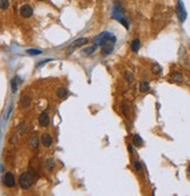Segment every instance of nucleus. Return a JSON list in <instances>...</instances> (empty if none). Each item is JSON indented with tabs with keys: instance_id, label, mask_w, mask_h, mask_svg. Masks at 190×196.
Listing matches in <instances>:
<instances>
[{
	"instance_id": "1",
	"label": "nucleus",
	"mask_w": 190,
	"mask_h": 196,
	"mask_svg": "<svg viewBox=\"0 0 190 196\" xmlns=\"http://www.w3.org/2000/svg\"><path fill=\"white\" fill-rule=\"evenodd\" d=\"M115 41H116L115 37L109 32H103L94 39L95 45H99L101 47L103 54H109L112 52L113 48H114V45H115Z\"/></svg>"
},
{
	"instance_id": "2",
	"label": "nucleus",
	"mask_w": 190,
	"mask_h": 196,
	"mask_svg": "<svg viewBox=\"0 0 190 196\" xmlns=\"http://www.w3.org/2000/svg\"><path fill=\"white\" fill-rule=\"evenodd\" d=\"M33 184V177L29 173L25 172L19 176V186L22 189H28Z\"/></svg>"
},
{
	"instance_id": "3",
	"label": "nucleus",
	"mask_w": 190,
	"mask_h": 196,
	"mask_svg": "<svg viewBox=\"0 0 190 196\" xmlns=\"http://www.w3.org/2000/svg\"><path fill=\"white\" fill-rule=\"evenodd\" d=\"M177 17L180 18V21L183 22L185 19H187V12L184 10V6H183V2L178 0L177 1Z\"/></svg>"
},
{
	"instance_id": "4",
	"label": "nucleus",
	"mask_w": 190,
	"mask_h": 196,
	"mask_svg": "<svg viewBox=\"0 0 190 196\" xmlns=\"http://www.w3.org/2000/svg\"><path fill=\"white\" fill-rule=\"evenodd\" d=\"M2 182H4V184H5L6 187H8V188H12V187H14L15 180H14V176H13V174H12V173H6L5 175H4Z\"/></svg>"
},
{
	"instance_id": "5",
	"label": "nucleus",
	"mask_w": 190,
	"mask_h": 196,
	"mask_svg": "<svg viewBox=\"0 0 190 196\" xmlns=\"http://www.w3.org/2000/svg\"><path fill=\"white\" fill-rule=\"evenodd\" d=\"M20 14L22 15L24 18H29V17H32V14H33V8L29 5L21 6V8H20Z\"/></svg>"
},
{
	"instance_id": "6",
	"label": "nucleus",
	"mask_w": 190,
	"mask_h": 196,
	"mask_svg": "<svg viewBox=\"0 0 190 196\" xmlns=\"http://www.w3.org/2000/svg\"><path fill=\"white\" fill-rule=\"evenodd\" d=\"M39 125L41 127H47L49 125V116L47 112H42L40 114V118H39Z\"/></svg>"
},
{
	"instance_id": "7",
	"label": "nucleus",
	"mask_w": 190,
	"mask_h": 196,
	"mask_svg": "<svg viewBox=\"0 0 190 196\" xmlns=\"http://www.w3.org/2000/svg\"><path fill=\"white\" fill-rule=\"evenodd\" d=\"M41 143H42V146H45V147H51L52 143H53V139H52V136L49 134L45 133V134L41 135Z\"/></svg>"
},
{
	"instance_id": "8",
	"label": "nucleus",
	"mask_w": 190,
	"mask_h": 196,
	"mask_svg": "<svg viewBox=\"0 0 190 196\" xmlns=\"http://www.w3.org/2000/svg\"><path fill=\"white\" fill-rule=\"evenodd\" d=\"M88 42V39L87 38H81V39H78L74 41V44L68 48V52H71V49L73 51L74 48H76V47H81V46H83V45H86Z\"/></svg>"
},
{
	"instance_id": "9",
	"label": "nucleus",
	"mask_w": 190,
	"mask_h": 196,
	"mask_svg": "<svg viewBox=\"0 0 190 196\" xmlns=\"http://www.w3.org/2000/svg\"><path fill=\"white\" fill-rule=\"evenodd\" d=\"M44 164L48 172H53L54 169H55V167H56V163H55V161H54L53 159H47V160L45 161Z\"/></svg>"
},
{
	"instance_id": "10",
	"label": "nucleus",
	"mask_w": 190,
	"mask_h": 196,
	"mask_svg": "<svg viewBox=\"0 0 190 196\" xmlns=\"http://www.w3.org/2000/svg\"><path fill=\"white\" fill-rule=\"evenodd\" d=\"M171 80L175 81V82L181 83L183 81V76H182V74H181L180 72H173V73H171Z\"/></svg>"
},
{
	"instance_id": "11",
	"label": "nucleus",
	"mask_w": 190,
	"mask_h": 196,
	"mask_svg": "<svg viewBox=\"0 0 190 196\" xmlns=\"http://www.w3.org/2000/svg\"><path fill=\"white\" fill-rule=\"evenodd\" d=\"M20 107L21 108H27L31 105V99L28 96H22V98L20 99Z\"/></svg>"
},
{
	"instance_id": "12",
	"label": "nucleus",
	"mask_w": 190,
	"mask_h": 196,
	"mask_svg": "<svg viewBox=\"0 0 190 196\" xmlns=\"http://www.w3.org/2000/svg\"><path fill=\"white\" fill-rule=\"evenodd\" d=\"M56 94H58L59 98L65 99L67 95H68V91L65 88V87H59V88L56 89Z\"/></svg>"
},
{
	"instance_id": "13",
	"label": "nucleus",
	"mask_w": 190,
	"mask_h": 196,
	"mask_svg": "<svg viewBox=\"0 0 190 196\" xmlns=\"http://www.w3.org/2000/svg\"><path fill=\"white\" fill-rule=\"evenodd\" d=\"M133 142H134V145H136V146H139V147H141L142 145H143V140L141 139V136L140 135H134V137H133Z\"/></svg>"
},
{
	"instance_id": "14",
	"label": "nucleus",
	"mask_w": 190,
	"mask_h": 196,
	"mask_svg": "<svg viewBox=\"0 0 190 196\" xmlns=\"http://www.w3.org/2000/svg\"><path fill=\"white\" fill-rule=\"evenodd\" d=\"M139 48H140V40L135 39L132 42V51H133V52H137V51H139Z\"/></svg>"
},
{
	"instance_id": "15",
	"label": "nucleus",
	"mask_w": 190,
	"mask_h": 196,
	"mask_svg": "<svg viewBox=\"0 0 190 196\" xmlns=\"http://www.w3.org/2000/svg\"><path fill=\"white\" fill-rule=\"evenodd\" d=\"M95 46H90V47H88V48H86V49H83V53L85 54H92V53H94V51H95Z\"/></svg>"
},
{
	"instance_id": "16",
	"label": "nucleus",
	"mask_w": 190,
	"mask_h": 196,
	"mask_svg": "<svg viewBox=\"0 0 190 196\" xmlns=\"http://www.w3.org/2000/svg\"><path fill=\"white\" fill-rule=\"evenodd\" d=\"M26 52L31 54V55H39V54H41V51H39V49H27Z\"/></svg>"
},
{
	"instance_id": "17",
	"label": "nucleus",
	"mask_w": 190,
	"mask_h": 196,
	"mask_svg": "<svg viewBox=\"0 0 190 196\" xmlns=\"http://www.w3.org/2000/svg\"><path fill=\"white\" fill-rule=\"evenodd\" d=\"M10 6V1L8 0H1V10H7Z\"/></svg>"
},
{
	"instance_id": "18",
	"label": "nucleus",
	"mask_w": 190,
	"mask_h": 196,
	"mask_svg": "<svg viewBox=\"0 0 190 196\" xmlns=\"http://www.w3.org/2000/svg\"><path fill=\"white\" fill-rule=\"evenodd\" d=\"M121 110H122V113L124 114V115H128V112H129V107L127 106L126 103H122V106H121Z\"/></svg>"
},
{
	"instance_id": "19",
	"label": "nucleus",
	"mask_w": 190,
	"mask_h": 196,
	"mask_svg": "<svg viewBox=\"0 0 190 196\" xmlns=\"http://www.w3.org/2000/svg\"><path fill=\"white\" fill-rule=\"evenodd\" d=\"M140 89H141V92H146L149 89V85L147 82H141V86H140Z\"/></svg>"
},
{
	"instance_id": "20",
	"label": "nucleus",
	"mask_w": 190,
	"mask_h": 196,
	"mask_svg": "<svg viewBox=\"0 0 190 196\" xmlns=\"http://www.w3.org/2000/svg\"><path fill=\"white\" fill-rule=\"evenodd\" d=\"M153 73L160 74L161 73V67H160L158 65H154V66H153Z\"/></svg>"
},
{
	"instance_id": "21",
	"label": "nucleus",
	"mask_w": 190,
	"mask_h": 196,
	"mask_svg": "<svg viewBox=\"0 0 190 196\" xmlns=\"http://www.w3.org/2000/svg\"><path fill=\"white\" fill-rule=\"evenodd\" d=\"M17 88H18V85H17V79L14 78L12 80V92L15 93V92H17Z\"/></svg>"
},
{
	"instance_id": "22",
	"label": "nucleus",
	"mask_w": 190,
	"mask_h": 196,
	"mask_svg": "<svg viewBox=\"0 0 190 196\" xmlns=\"http://www.w3.org/2000/svg\"><path fill=\"white\" fill-rule=\"evenodd\" d=\"M124 78L127 79V81H129V82H132L133 81V75H132V73H129V72H127L126 74H124Z\"/></svg>"
},
{
	"instance_id": "23",
	"label": "nucleus",
	"mask_w": 190,
	"mask_h": 196,
	"mask_svg": "<svg viewBox=\"0 0 190 196\" xmlns=\"http://www.w3.org/2000/svg\"><path fill=\"white\" fill-rule=\"evenodd\" d=\"M134 167H135V169H136V170H139V172H141L142 166H141V163H140L139 161H134Z\"/></svg>"
},
{
	"instance_id": "24",
	"label": "nucleus",
	"mask_w": 190,
	"mask_h": 196,
	"mask_svg": "<svg viewBox=\"0 0 190 196\" xmlns=\"http://www.w3.org/2000/svg\"><path fill=\"white\" fill-rule=\"evenodd\" d=\"M31 145H32V147H37V145H38V140H37V137H33L32 139V141H31Z\"/></svg>"
},
{
	"instance_id": "25",
	"label": "nucleus",
	"mask_w": 190,
	"mask_h": 196,
	"mask_svg": "<svg viewBox=\"0 0 190 196\" xmlns=\"http://www.w3.org/2000/svg\"><path fill=\"white\" fill-rule=\"evenodd\" d=\"M39 1H45V0H39Z\"/></svg>"
}]
</instances>
